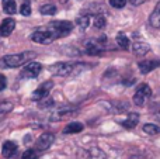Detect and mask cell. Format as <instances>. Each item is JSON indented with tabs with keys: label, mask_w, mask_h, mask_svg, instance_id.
<instances>
[{
	"label": "cell",
	"mask_w": 160,
	"mask_h": 159,
	"mask_svg": "<svg viewBox=\"0 0 160 159\" xmlns=\"http://www.w3.org/2000/svg\"><path fill=\"white\" fill-rule=\"evenodd\" d=\"M88 65L86 64H80V62H56V64L51 65L49 66V72L55 76H75L78 73L86 70Z\"/></svg>",
	"instance_id": "1"
},
{
	"label": "cell",
	"mask_w": 160,
	"mask_h": 159,
	"mask_svg": "<svg viewBox=\"0 0 160 159\" xmlns=\"http://www.w3.org/2000/svg\"><path fill=\"white\" fill-rule=\"evenodd\" d=\"M35 56H37V52H34V51H24V52H20V54L6 55L3 58V64L8 68H18V66L28 64Z\"/></svg>",
	"instance_id": "2"
},
{
	"label": "cell",
	"mask_w": 160,
	"mask_h": 159,
	"mask_svg": "<svg viewBox=\"0 0 160 159\" xmlns=\"http://www.w3.org/2000/svg\"><path fill=\"white\" fill-rule=\"evenodd\" d=\"M45 28H47V30L53 35V38L56 39V38H62V37L69 35L70 31L73 30V23L66 21V20H63V21H62V20L61 21H52Z\"/></svg>",
	"instance_id": "3"
},
{
	"label": "cell",
	"mask_w": 160,
	"mask_h": 159,
	"mask_svg": "<svg viewBox=\"0 0 160 159\" xmlns=\"http://www.w3.org/2000/svg\"><path fill=\"white\" fill-rule=\"evenodd\" d=\"M78 158L79 159H107V155L98 146H90V148L79 149Z\"/></svg>",
	"instance_id": "4"
},
{
	"label": "cell",
	"mask_w": 160,
	"mask_h": 159,
	"mask_svg": "<svg viewBox=\"0 0 160 159\" xmlns=\"http://www.w3.org/2000/svg\"><path fill=\"white\" fill-rule=\"evenodd\" d=\"M31 39H32L34 42H37V44H45V45L51 44V42L55 41L53 35L45 27L44 28H39V30H37L35 33H32V35H31Z\"/></svg>",
	"instance_id": "5"
},
{
	"label": "cell",
	"mask_w": 160,
	"mask_h": 159,
	"mask_svg": "<svg viewBox=\"0 0 160 159\" xmlns=\"http://www.w3.org/2000/svg\"><path fill=\"white\" fill-rule=\"evenodd\" d=\"M41 69H42L41 64H38V62H28V64H25L24 69L21 70V78L34 79L41 73Z\"/></svg>",
	"instance_id": "6"
},
{
	"label": "cell",
	"mask_w": 160,
	"mask_h": 159,
	"mask_svg": "<svg viewBox=\"0 0 160 159\" xmlns=\"http://www.w3.org/2000/svg\"><path fill=\"white\" fill-rule=\"evenodd\" d=\"M53 141H55V135H53L52 132H44V134H42L41 137L37 140L35 148H34V149H37L38 152L47 151V149L53 144Z\"/></svg>",
	"instance_id": "7"
},
{
	"label": "cell",
	"mask_w": 160,
	"mask_h": 159,
	"mask_svg": "<svg viewBox=\"0 0 160 159\" xmlns=\"http://www.w3.org/2000/svg\"><path fill=\"white\" fill-rule=\"evenodd\" d=\"M52 87H53V82L52 80H47V82H44L42 85H39V86L35 89V92L32 93V100L39 101V100H42V99L48 97V95H49V92H51Z\"/></svg>",
	"instance_id": "8"
},
{
	"label": "cell",
	"mask_w": 160,
	"mask_h": 159,
	"mask_svg": "<svg viewBox=\"0 0 160 159\" xmlns=\"http://www.w3.org/2000/svg\"><path fill=\"white\" fill-rule=\"evenodd\" d=\"M159 66H160V59H145V61H141L138 64L139 70H141V73H143V75L158 69Z\"/></svg>",
	"instance_id": "9"
},
{
	"label": "cell",
	"mask_w": 160,
	"mask_h": 159,
	"mask_svg": "<svg viewBox=\"0 0 160 159\" xmlns=\"http://www.w3.org/2000/svg\"><path fill=\"white\" fill-rule=\"evenodd\" d=\"M75 114H76V109H73V107H63V109L56 110L53 114H51L49 120L51 121H61V120H63V118L75 115Z\"/></svg>",
	"instance_id": "10"
},
{
	"label": "cell",
	"mask_w": 160,
	"mask_h": 159,
	"mask_svg": "<svg viewBox=\"0 0 160 159\" xmlns=\"http://www.w3.org/2000/svg\"><path fill=\"white\" fill-rule=\"evenodd\" d=\"M16 28V21L13 18H6L0 24V37H8Z\"/></svg>",
	"instance_id": "11"
},
{
	"label": "cell",
	"mask_w": 160,
	"mask_h": 159,
	"mask_svg": "<svg viewBox=\"0 0 160 159\" xmlns=\"http://www.w3.org/2000/svg\"><path fill=\"white\" fill-rule=\"evenodd\" d=\"M149 51H150V47H149V44H146V42H139L138 41L132 45V52L135 54L136 56H145Z\"/></svg>",
	"instance_id": "12"
},
{
	"label": "cell",
	"mask_w": 160,
	"mask_h": 159,
	"mask_svg": "<svg viewBox=\"0 0 160 159\" xmlns=\"http://www.w3.org/2000/svg\"><path fill=\"white\" fill-rule=\"evenodd\" d=\"M17 152V145L13 141H6L2 146V155L4 158H11Z\"/></svg>",
	"instance_id": "13"
},
{
	"label": "cell",
	"mask_w": 160,
	"mask_h": 159,
	"mask_svg": "<svg viewBox=\"0 0 160 159\" xmlns=\"http://www.w3.org/2000/svg\"><path fill=\"white\" fill-rule=\"evenodd\" d=\"M138 123H139V114L138 113H129L128 117L122 121V126L128 130H132L138 126Z\"/></svg>",
	"instance_id": "14"
},
{
	"label": "cell",
	"mask_w": 160,
	"mask_h": 159,
	"mask_svg": "<svg viewBox=\"0 0 160 159\" xmlns=\"http://www.w3.org/2000/svg\"><path fill=\"white\" fill-rule=\"evenodd\" d=\"M84 49H86V54L91 56H98L102 54V47L98 44H94V42H87Z\"/></svg>",
	"instance_id": "15"
},
{
	"label": "cell",
	"mask_w": 160,
	"mask_h": 159,
	"mask_svg": "<svg viewBox=\"0 0 160 159\" xmlns=\"http://www.w3.org/2000/svg\"><path fill=\"white\" fill-rule=\"evenodd\" d=\"M149 23L153 28H160V2L156 4L155 10H153L152 14H150Z\"/></svg>",
	"instance_id": "16"
},
{
	"label": "cell",
	"mask_w": 160,
	"mask_h": 159,
	"mask_svg": "<svg viewBox=\"0 0 160 159\" xmlns=\"http://www.w3.org/2000/svg\"><path fill=\"white\" fill-rule=\"evenodd\" d=\"M83 128H84V126H83L82 123L75 121V123H70V124H68V126L65 127L63 134H76V132H82Z\"/></svg>",
	"instance_id": "17"
},
{
	"label": "cell",
	"mask_w": 160,
	"mask_h": 159,
	"mask_svg": "<svg viewBox=\"0 0 160 159\" xmlns=\"http://www.w3.org/2000/svg\"><path fill=\"white\" fill-rule=\"evenodd\" d=\"M3 4V10L7 14H14L17 11V4L14 0H2Z\"/></svg>",
	"instance_id": "18"
},
{
	"label": "cell",
	"mask_w": 160,
	"mask_h": 159,
	"mask_svg": "<svg viewBox=\"0 0 160 159\" xmlns=\"http://www.w3.org/2000/svg\"><path fill=\"white\" fill-rule=\"evenodd\" d=\"M39 11H41V14H44V16H53V14H56L58 8H56V6H55V4H51V3H47V4L41 6Z\"/></svg>",
	"instance_id": "19"
},
{
	"label": "cell",
	"mask_w": 160,
	"mask_h": 159,
	"mask_svg": "<svg viewBox=\"0 0 160 159\" xmlns=\"http://www.w3.org/2000/svg\"><path fill=\"white\" fill-rule=\"evenodd\" d=\"M115 39H117L118 47H121L122 49H128V48H129V39H128V37L125 35L124 33H119Z\"/></svg>",
	"instance_id": "20"
},
{
	"label": "cell",
	"mask_w": 160,
	"mask_h": 159,
	"mask_svg": "<svg viewBox=\"0 0 160 159\" xmlns=\"http://www.w3.org/2000/svg\"><path fill=\"white\" fill-rule=\"evenodd\" d=\"M136 93L142 95L143 97H150V96H152V89L149 87V85L142 83V85H139V86H138V89H136Z\"/></svg>",
	"instance_id": "21"
},
{
	"label": "cell",
	"mask_w": 160,
	"mask_h": 159,
	"mask_svg": "<svg viewBox=\"0 0 160 159\" xmlns=\"http://www.w3.org/2000/svg\"><path fill=\"white\" fill-rule=\"evenodd\" d=\"M88 23H90V18H88V16L84 13H83L82 16H79L78 20H76V24H78L82 30H86V28L88 27Z\"/></svg>",
	"instance_id": "22"
},
{
	"label": "cell",
	"mask_w": 160,
	"mask_h": 159,
	"mask_svg": "<svg viewBox=\"0 0 160 159\" xmlns=\"http://www.w3.org/2000/svg\"><path fill=\"white\" fill-rule=\"evenodd\" d=\"M143 131L149 135H156V134H160V127L156 126V124H145Z\"/></svg>",
	"instance_id": "23"
},
{
	"label": "cell",
	"mask_w": 160,
	"mask_h": 159,
	"mask_svg": "<svg viewBox=\"0 0 160 159\" xmlns=\"http://www.w3.org/2000/svg\"><path fill=\"white\" fill-rule=\"evenodd\" d=\"M107 25V18H105L102 14H98V16L94 18V27L98 28V30H102Z\"/></svg>",
	"instance_id": "24"
},
{
	"label": "cell",
	"mask_w": 160,
	"mask_h": 159,
	"mask_svg": "<svg viewBox=\"0 0 160 159\" xmlns=\"http://www.w3.org/2000/svg\"><path fill=\"white\" fill-rule=\"evenodd\" d=\"M21 159H38V151H37V149H34V148L27 149V151L22 154Z\"/></svg>",
	"instance_id": "25"
},
{
	"label": "cell",
	"mask_w": 160,
	"mask_h": 159,
	"mask_svg": "<svg viewBox=\"0 0 160 159\" xmlns=\"http://www.w3.org/2000/svg\"><path fill=\"white\" fill-rule=\"evenodd\" d=\"M38 104H39V107H41V109H47V107L53 106V99L45 97V99H42V100H39Z\"/></svg>",
	"instance_id": "26"
},
{
	"label": "cell",
	"mask_w": 160,
	"mask_h": 159,
	"mask_svg": "<svg viewBox=\"0 0 160 159\" xmlns=\"http://www.w3.org/2000/svg\"><path fill=\"white\" fill-rule=\"evenodd\" d=\"M127 2L128 0H110V4L114 8H122V7H125Z\"/></svg>",
	"instance_id": "27"
},
{
	"label": "cell",
	"mask_w": 160,
	"mask_h": 159,
	"mask_svg": "<svg viewBox=\"0 0 160 159\" xmlns=\"http://www.w3.org/2000/svg\"><path fill=\"white\" fill-rule=\"evenodd\" d=\"M145 99H146V97H143L142 95H139V93H135V96H133V103H135L136 106L142 107L145 104Z\"/></svg>",
	"instance_id": "28"
},
{
	"label": "cell",
	"mask_w": 160,
	"mask_h": 159,
	"mask_svg": "<svg viewBox=\"0 0 160 159\" xmlns=\"http://www.w3.org/2000/svg\"><path fill=\"white\" fill-rule=\"evenodd\" d=\"M20 11H21V14H22V16H25V17L30 16V14H31V6H30V3H22Z\"/></svg>",
	"instance_id": "29"
},
{
	"label": "cell",
	"mask_w": 160,
	"mask_h": 159,
	"mask_svg": "<svg viewBox=\"0 0 160 159\" xmlns=\"http://www.w3.org/2000/svg\"><path fill=\"white\" fill-rule=\"evenodd\" d=\"M6 86H7V79H6L4 75H2V73H0V92H2V90H4Z\"/></svg>",
	"instance_id": "30"
},
{
	"label": "cell",
	"mask_w": 160,
	"mask_h": 159,
	"mask_svg": "<svg viewBox=\"0 0 160 159\" xmlns=\"http://www.w3.org/2000/svg\"><path fill=\"white\" fill-rule=\"evenodd\" d=\"M145 2H148V0H129V3L132 6H139V4H142V3H145Z\"/></svg>",
	"instance_id": "31"
},
{
	"label": "cell",
	"mask_w": 160,
	"mask_h": 159,
	"mask_svg": "<svg viewBox=\"0 0 160 159\" xmlns=\"http://www.w3.org/2000/svg\"><path fill=\"white\" fill-rule=\"evenodd\" d=\"M133 159H142V158H133Z\"/></svg>",
	"instance_id": "32"
}]
</instances>
